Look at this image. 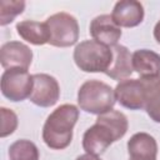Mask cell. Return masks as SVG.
Segmentation results:
<instances>
[{"instance_id": "cell-6", "label": "cell", "mask_w": 160, "mask_h": 160, "mask_svg": "<svg viewBox=\"0 0 160 160\" xmlns=\"http://www.w3.org/2000/svg\"><path fill=\"white\" fill-rule=\"evenodd\" d=\"M1 92L10 101H22L30 96L32 91V75L25 69H8L2 72Z\"/></svg>"}, {"instance_id": "cell-18", "label": "cell", "mask_w": 160, "mask_h": 160, "mask_svg": "<svg viewBox=\"0 0 160 160\" xmlns=\"http://www.w3.org/2000/svg\"><path fill=\"white\" fill-rule=\"evenodd\" d=\"M25 9V1L22 0H1L0 1V25L5 26L10 24L18 15Z\"/></svg>"}, {"instance_id": "cell-3", "label": "cell", "mask_w": 160, "mask_h": 160, "mask_svg": "<svg viewBox=\"0 0 160 160\" xmlns=\"http://www.w3.org/2000/svg\"><path fill=\"white\" fill-rule=\"evenodd\" d=\"M115 102V90L100 80H88L78 91L79 108L89 114L101 115L108 112L114 109Z\"/></svg>"}, {"instance_id": "cell-14", "label": "cell", "mask_w": 160, "mask_h": 160, "mask_svg": "<svg viewBox=\"0 0 160 160\" xmlns=\"http://www.w3.org/2000/svg\"><path fill=\"white\" fill-rule=\"evenodd\" d=\"M132 69L141 78L160 76V55L152 50L139 49L132 54Z\"/></svg>"}, {"instance_id": "cell-19", "label": "cell", "mask_w": 160, "mask_h": 160, "mask_svg": "<svg viewBox=\"0 0 160 160\" xmlns=\"http://www.w3.org/2000/svg\"><path fill=\"white\" fill-rule=\"evenodd\" d=\"M0 112H1V119H2L1 120L0 136L5 138L8 135H11L16 130V128H18V116L11 109L4 108V106L0 109Z\"/></svg>"}, {"instance_id": "cell-17", "label": "cell", "mask_w": 160, "mask_h": 160, "mask_svg": "<svg viewBox=\"0 0 160 160\" xmlns=\"http://www.w3.org/2000/svg\"><path fill=\"white\" fill-rule=\"evenodd\" d=\"M8 154L10 160H39L40 156L38 146L26 139H20L12 142Z\"/></svg>"}, {"instance_id": "cell-15", "label": "cell", "mask_w": 160, "mask_h": 160, "mask_svg": "<svg viewBox=\"0 0 160 160\" xmlns=\"http://www.w3.org/2000/svg\"><path fill=\"white\" fill-rule=\"evenodd\" d=\"M16 31L21 39L32 45H44L50 40V32L45 22L22 20L16 24Z\"/></svg>"}, {"instance_id": "cell-5", "label": "cell", "mask_w": 160, "mask_h": 160, "mask_svg": "<svg viewBox=\"0 0 160 160\" xmlns=\"http://www.w3.org/2000/svg\"><path fill=\"white\" fill-rule=\"evenodd\" d=\"M50 32L49 44L56 48H68L79 40L78 20L68 12H56L45 21Z\"/></svg>"}, {"instance_id": "cell-10", "label": "cell", "mask_w": 160, "mask_h": 160, "mask_svg": "<svg viewBox=\"0 0 160 160\" xmlns=\"http://www.w3.org/2000/svg\"><path fill=\"white\" fill-rule=\"evenodd\" d=\"M144 15L141 2L136 0H121L115 4L111 19L119 28H134L142 22Z\"/></svg>"}, {"instance_id": "cell-12", "label": "cell", "mask_w": 160, "mask_h": 160, "mask_svg": "<svg viewBox=\"0 0 160 160\" xmlns=\"http://www.w3.org/2000/svg\"><path fill=\"white\" fill-rule=\"evenodd\" d=\"M130 160H156L158 142L148 132H136L128 141Z\"/></svg>"}, {"instance_id": "cell-13", "label": "cell", "mask_w": 160, "mask_h": 160, "mask_svg": "<svg viewBox=\"0 0 160 160\" xmlns=\"http://www.w3.org/2000/svg\"><path fill=\"white\" fill-rule=\"evenodd\" d=\"M112 51V61L108 71L105 72L109 78L114 80H125L129 78L134 69H132V54H130L129 49L124 45H114L111 46Z\"/></svg>"}, {"instance_id": "cell-4", "label": "cell", "mask_w": 160, "mask_h": 160, "mask_svg": "<svg viewBox=\"0 0 160 160\" xmlns=\"http://www.w3.org/2000/svg\"><path fill=\"white\" fill-rule=\"evenodd\" d=\"M76 66L85 72H106L112 61L111 48L96 40H84L74 50Z\"/></svg>"}, {"instance_id": "cell-20", "label": "cell", "mask_w": 160, "mask_h": 160, "mask_svg": "<svg viewBox=\"0 0 160 160\" xmlns=\"http://www.w3.org/2000/svg\"><path fill=\"white\" fill-rule=\"evenodd\" d=\"M76 160H101V159L96 155H92V154H84V155L78 156Z\"/></svg>"}, {"instance_id": "cell-16", "label": "cell", "mask_w": 160, "mask_h": 160, "mask_svg": "<svg viewBox=\"0 0 160 160\" xmlns=\"http://www.w3.org/2000/svg\"><path fill=\"white\" fill-rule=\"evenodd\" d=\"M145 85L144 110L155 122H160V76L141 78Z\"/></svg>"}, {"instance_id": "cell-9", "label": "cell", "mask_w": 160, "mask_h": 160, "mask_svg": "<svg viewBox=\"0 0 160 160\" xmlns=\"http://www.w3.org/2000/svg\"><path fill=\"white\" fill-rule=\"evenodd\" d=\"M32 62L31 49L20 41H9L0 48V64L4 69H25Z\"/></svg>"}, {"instance_id": "cell-2", "label": "cell", "mask_w": 160, "mask_h": 160, "mask_svg": "<svg viewBox=\"0 0 160 160\" xmlns=\"http://www.w3.org/2000/svg\"><path fill=\"white\" fill-rule=\"evenodd\" d=\"M79 119V109L72 104L56 108L45 120L42 126V140L50 149L62 150L72 140V129Z\"/></svg>"}, {"instance_id": "cell-7", "label": "cell", "mask_w": 160, "mask_h": 160, "mask_svg": "<svg viewBox=\"0 0 160 160\" xmlns=\"http://www.w3.org/2000/svg\"><path fill=\"white\" fill-rule=\"evenodd\" d=\"M32 91L29 100L36 106L50 108L55 105L60 98V86L58 80L49 74L32 75Z\"/></svg>"}, {"instance_id": "cell-1", "label": "cell", "mask_w": 160, "mask_h": 160, "mask_svg": "<svg viewBox=\"0 0 160 160\" xmlns=\"http://www.w3.org/2000/svg\"><path fill=\"white\" fill-rule=\"evenodd\" d=\"M129 128L125 114L118 110H110L101 115L92 126H90L82 136V149L86 154L101 155L114 142L121 139Z\"/></svg>"}, {"instance_id": "cell-8", "label": "cell", "mask_w": 160, "mask_h": 160, "mask_svg": "<svg viewBox=\"0 0 160 160\" xmlns=\"http://www.w3.org/2000/svg\"><path fill=\"white\" fill-rule=\"evenodd\" d=\"M115 90L116 101L130 110H141L145 105V85L142 79H125Z\"/></svg>"}, {"instance_id": "cell-21", "label": "cell", "mask_w": 160, "mask_h": 160, "mask_svg": "<svg viewBox=\"0 0 160 160\" xmlns=\"http://www.w3.org/2000/svg\"><path fill=\"white\" fill-rule=\"evenodd\" d=\"M154 38H155L156 42L160 44V20L156 22V25L154 28Z\"/></svg>"}, {"instance_id": "cell-22", "label": "cell", "mask_w": 160, "mask_h": 160, "mask_svg": "<svg viewBox=\"0 0 160 160\" xmlns=\"http://www.w3.org/2000/svg\"><path fill=\"white\" fill-rule=\"evenodd\" d=\"M129 160H130V159H129Z\"/></svg>"}, {"instance_id": "cell-11", "label": "cell", "mask_w": 160, "mask_h": 160, "mask_svg": "<svg viewBox=\"0 0 160 160\" xmlns=\"http://www.w3.org/2000/svg\"><path fill=\"white\" fill-rule=\"evenodd\" d=\"M89 32L94 40L105 44L108 46H114L121 38V29L114 22L111 15L102 14L94 18L90 22Z\"/></svg>"}]
</instances>
